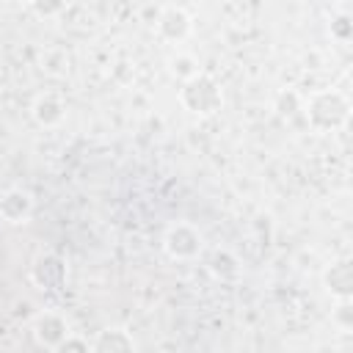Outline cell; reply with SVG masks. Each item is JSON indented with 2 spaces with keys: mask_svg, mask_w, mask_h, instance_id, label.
<instances>
[{
  "mask_svg": "<svg viewBox=\"0 0 353 353\" xmlns=\"http://www.w3.org/2000/svg\"><path fill=\"white\" fill-rule=\"evenodd\" d=\"M350 116V102L339 91H317L306 105V121L314 130H334Z\"/></svg>",
  "mask_w": 353,
  "mask_h": 353,
  "instance_id": "obj_1",
  "label": "cell"
},
{
  "mask_svg": "<svg viewBox=\"0 0 353 353\" xmlns=\"http://www.w3.org/2000/svg\"><path fill=\"white\" fill-rule=\"evenodd\" d=\"M179 97H182V105L199 116H212L215 110H221V102H223L218 83L207 74H190Z\"/></svg>",
  "mask_w": 353,
  "mask_h": 353,
  "instance_id": "obj_2",
  "label": "cell"
},
{
  "mask_svg": "<svg viewBox=\"0 0 353 353\" xmlns=\"http://www.w3.org/2000/svg\"><path fill=\"white\" fill-rule=\"evenodd\" d=\"M66 276H69V268H66V259L61 254L44 251V254L36 256V262H33V281H36V287H41V290H61L66 284Z\"/></svg>",
  "mask_w": 353,
  "mask_h": 353,
  "instance_id": "obj_3",
  "label": "cell"
},
{
  "mask_svg": "<svg viewBox=\"0 0 353 353\" xmlns=\"http://www.w3.org/2000/svg\"><path fill=\"white\" fill-rule=\"evenodd\" d=\"M165 251L176 259H190L201 251V232L190 223H174L165 232Z\"/></svg>",
  "mask_w": 353,
  "mask_h": 353,
  "instance_id": "obj_4",
  "label": "cell"
},
{
  "mask_svg": "<svg viewBox=\"0 0 353 353\" xmlns=\"http://www.w3.org/2000/svg\"><path fill=\"white\" fill-rule=\"evenodd\" d=\"M33 336L47 347H58L69 336V323L58 312H39L33 317Z\"/></svg>",
  "mask_w": 353,
  "mask_h": 353,
  "instance_id": "obj_5",
  "label": "cell"
},
{
  "mask_svg": "<svg viewBox=\"0 0 353 353\" xmlns=\"http://www.w3.org/2000/svg\"><path fill=\"white\" fill-rule=\"evenodd\" d=\"M33 212V199L30 193L11 188L0 196V218H6L8 223H22L28 215Z\"/></svg>",
  "mask_w": 353,
  "mask_h": 353,
  "instance_id": "obj_6",
  "label": "cell"
},
{
  "mask_svg": "<svg viewBox=\"0 0 353 353\" xmlns=\"http://www.w3.org/2000/svg\"><path fill=\"white\" fill-rule=\"evenodd\" d=\"M157 30L168 41H182L190 33V17L182 8H165L157 19Z\"/></svg>",
  "mask_w": 353,
  "mask_h": 353,
  "instance_id": "obj_7",
  "label": "cell"
},
{
  "mask_svg": "<svg viewBox=\"0 0 353 353\" xmlns=\"http://www.w3.org/2000/svg\"><path fill=\"white\" fill-rule=\"evenodd\" d=\"M325 287L336 298H350L353 295V268L350 262H336L325 270Z\"/></svg>",
  "mask_w": 353,
  "mask_h": 353,
  "instance_id": "obj_8",
  "label": "cell"
},
{
  "mask_svg": "<svg viewBox=\"0 0 353 353\" xmlns=\"http://www.w3.org/2000/svg\"><path fill=\"white\" fill-rule=\"evenodd\" d=\"M97 353H130L135 347L132 336L127 331H119V328H108V331H99V336L94 339L91 345Z\"/></svg>",
  "mask_w": 353,
  "mask_h": 353,
  "instance_id": "obj_9",
  "label": "cell"
},
{
  "mask_svg": "<svg viewBox=\"0 0 353 353\" xmlns=\"http://www.w3.org/2000/svg\"><path fill=\"white\" fill-rule=\"evenodd\" d=\"M33 119H36L39 124H44V127L58 124V121L63 119V102H61L55 94H41V97H36V102H33Z\"/></svg>",
  "mask_w": 353,
  "mask_h": 353,
  "instance_id": "obj_10",
  "label": "cell"
},
{
  "mask_svg": "<svg viewBox=\"0 0 353 353\" xmlns=\"http://www.w3.org/2000/svg\"><path fill=\"white\" fill-rule=\"evenodd\" d=\"M207 268H210V273H212L215 279H221V281H232V279H237V273H240L237 259H234L229 251H223V248H212V251L207 254Z\"/></svg>",
  "mask_w": 353,
  "mask_h": 353,
  "instance_id": "obj_11",
  "label": "cell"
},
{
  "mask_svg": "<svg viewBox=\"0 0 353 353\" xmlns=\"http://www.w3.org/2000/svg\"><path fill=\"white\" fill-rule=\"evenodd\" d=\"M276 110H279L281 116H292L295 110H301V99H298V94H295V91H281L279 99H276Z\"/></svg>",
  "mask_w": 353,
  "mask_h": 353,
  "instance_id": "obj_12",
  "label": "cell"
},
{
  "mask_svg": "<svg viewBox=\"0 0 353 353\" xmlns=\"http://www.w3.org/2000/svg\"><path fill=\"white\" fill-rule=\"evenodd\" d=\"M30 6H33V11L39 17H55V14L63 11L66 0H30Z\"/></svg>",
  "mask_w": 353,
  "mask_h": 353,
  "instance_id": "obj_13",
  "label": "cell"
},
{
  "mask_svg": "<svg viewBox=\"0 0 353 353\" xmlns=\"http://www.w3.org/2000/svg\"><path fill=\"white\" fill-rule=\"evenodd\" d=\"M331 33H334L336 39L347 41V39L353 36V22H350V17H347V14H339V17L331 22Z\"/></svg>",
  "mask_w": 353,
  "mask_h": 353,
  "instance_id": "obj_14",
  "label": "cell"
},
{
  "mask_svg": "<svg viewBox=\"0 0 353 353\" xmlns=\"http://www.w3.org/2000/svg\"><path fill=\"white\" fill-rule=\"evenodd\" d=\"M334 320H336L342 328H353V306H350V298H342L339 309L334 312Z\"/></svg>",
  "mask_w": 353,
  "mask_h": 353,
  "instance_id": "obj_15",
  "label": "cell"
},
{
  "mask_svg": "<svg viewBox=\"0 0 353 353\" xmlns=\"http://www.w3.org/2000/svg\"><path fill=\"white\" fill-rule=\"evenodd\" d=\"M58 350H63V353H88V342H83V339H77V336H66V339L58 345Z\"/></svg>",
  "mask_w": 353,
  "mask_h": 353,
  "instance_id": "obj_16",
  "label": "cell"
},
{
  "mask_svg": "<svg viewBox=\"0 0 353 353\" xmlns=\"http://www.w3.org/2000/svg\"><path fill=\"white\" fill-rule=\"evenodd\" d=\"M171 66H174V72H179L185 80H188L190 74H196V72H193V61H190V58H174V63H171Z\"/></svg>",
  "mask_w": 353,
  "mask_h": 353,
  "instance_id": "obj_17",
  "label": "cell"
}]
</instances>
